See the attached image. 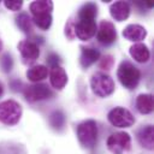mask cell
<instances>
[{"instance_id":"6da1fadb","label":"cell","mask_w":154,"mask_h":154,"mask_svg":"<svg viewBox=\"0 0 154 154\" xmlns=\"http://www.w3.org/2000/svg\"><path fill=\"white\" fill-rule=\"evenodd\" d=\"M117 76L122 85H124L128 89H134L140 82L141 72L130 61H122L118 67Z\"/></svg>"},{"instance_id":"7a4b0ae2","label":"cell","mask_w":154,"mask_h":154,"mask_svg":"<svg viewBox=\"0 0 154 154\" xmlns=\"http://www.w3.org/2000/svg\"><path fill=\"white\" fill-rule=\"evenodd\" d=\"M90 85L94 91L100 97H106L111 95L114 91V81L111 78V76L103 73V72H96L91 76Z\"/></svg>"},{"instance_id":"3957f363","label":"cell","mask_w":154,"mask_h":154,"mask_svg":"<svg viewBox=\"0 0 154 154\" xmlns=\"http://www.w3.org/2000/svg\"><path fill=\"white\" fill-rule=\"evenodd\" d=\"M77 137L81 144L85 148H93L97 138V126L91 119L82 122L77 126Z\"/></svg>"},{"instance_id":"277c9868","label":"cell","mask_w":154,"mask_h":154,"mask_svg":"<svg viewBox=\"0 0 154 154\" xmlns=\"http://www.w3.org/2000/svg\"><path fill=\"white\" fill-rule=\"evenodd\" d=\"M22 117V106L13 100L0 102V122L6 125H14Z\"/></svg>"},{"instance_id":"5b68a950","label":"cell","mask_w":154,"mask_h":154,"mask_svg":"<svg viewBox=\"0 0 154 154\" xmlns=\"http://www.w3.org/2000/svg\"><path fill=\"white\" fill-rule=\"evenodd\" d=\"M131 138L128 132H116L107 138V148L113 154H123L130 148Z\"/></svg>"},{"instance_id":"8992f818","label":"cell","mask_w":154,"mask_h":154,"mask_svg":"<svg viewBox=\"0 0 154 154\" xmlns=\"http://www.w3.org/2000/svg\"><path fill=\"white\" fill-rule=\"evenodd\" d=\"M108 122L117 128H129L135 123L131 112L124 107H116L108 113Z\"/></svg>"},{"instance_id":"52a82bcc","label":"cell","mask_w":154,"mask_h":154,"mask_svg":"<svg viewBox=\"0 0 154 154\" xmlns=\"http://www.w3.org/2000/svg\"><path fill=\"white\" fill-rule=\"evenodd\" d=\"M97 30L95 19H88V18H78L77 23L75 24V35L82 40L88 41L93 36H95Z\"/></svg>"},{"instance_id":"ba28073f","label":"cell","mask_w":154,"mask_h":154,"mask_svg":"<svg viewBox=\"0 0 154 154\" xmlns=\"http://www.w3.org/2000/svg\"><path fill=\"white\" fill-rule=\"evenodd\" d=\"M24 96H25V99L28 101L36 102V101H41V100L51 97L52 96V91L46 84L36 83V84H32V85H29V87L25 88Z\"/></svg>"},{"instance_id":"9c48e42d","label":"cell","mask_w":154,"mask_h":154,"mask_svg":"<svg viewBox=\"0 0 154 154\" xmlns=\"http://www.w3.org/2000/svg\"><path fill=\"white\" fill-rule=\"evenodd\" d=\"M96 36L100 43L102 45H111L117 38V31L113 23L108 20H102L96 30Z\"/></svg>"},{"instance_id":"30bf717a","label":"cell","mask_w":154,"mask_h":154,"mask_svg":"<svg viewBox=\"0 0 154 154\" xmlns=\"http://www.w3.org/2000/svg\"><path fill=\"white\" fill-rule=\"evenodd\" d=\"M18 49L20 52V55L26 61H35L40 55V49L36 42L31 40H23L18 43Z\"/></svg>"},{"instance_id":"8fae6325","label":"cell","mask_w":154,"mask_h":154,"mask_svg":"<svg viewBox=\"0 0 154 154\" xmlns=\"http://www.w3.org/2000/svg\"><path fill=\"white\" fill-rule=\"evenodd\" d=\"M123 36L129 41H132V42L137 43V42L146 38L147 30H146L144 26H142L140 24H129L128 26L124 28Z\"/></svg>"},{"instance_id":"7c38bea8","label":"cell","mask_w":154,"mask_h":154,"mask_svg":"<svg viewBox=\"0 0 154 154\" xmlns=\"http://www.w3.org/2000/svg\"><path fill=\"white\" fill-rule=\"evenodd\" d=\"M49 79H51V84L55 89H63L67 83V73L63 67L58 65L52 67L49 72Z\"/></svg>"},{"instance_id":"4fadbf2b","label":"cell","mask_w":154,"mask_h":154,"mask_svg":"<svg viewBox=\"0 0 154 154\" xmlns=\"http://www.w3.org/2000/svg\"><path fill=\"white\" fill-rule=\"evenodd\" d=\"M109 12H111V16L117 22H123L130 14V5L125 1H117L111 5Z\"/></svg>"},{"instance_id":"5bb4252c","label":"cell","mask_w":154,"mask_h":154,"mask_svg":"<svg viewBox=\"0 0 154 154\" xmlns=\"http://www.w3.org/2000/svg\"><path fill=\"white\" fill-rule=\"evenodd\" d=\"M130 55L137 63H146V61H148V59L150 57V53H149L148 47L144 43L137 42V43H134L130 47Z\"/></svg>"},{"instance_id":"9a60e30c","label":"cell","mask_w":154,"mask_h":154,"mask_svg":"<svg viewBox=\"0 0 154 154\" xmlns=\"http://www.w3.org/2000/svg\"><path fill=\"white\" fill-rule=\"evenodd\" d=\"M100 59V52L95 48H90V47H83L82 52H81V57H79V61L81 65L83 67H88L91 64H94L95 61H97Z\"/></svg>"},{"instance_id":"2e32d148","label":"cell","mask_w":154,"mask_h":154,"mask_svg":"<svg viewBox=\"0 0 154 154\" xmlns=\"http://www.w3.org/2000/svg\"><path fill=\"white\" fill-rule=\"evenodd\" d=\"M153 126L152 125H147L143 129H141L137 132V140L141 143L142 147L152 150L154 147V142H153Z\"/></svg>"},{"instance_id":"e0dca14e","label":"cell","mask_w":154,"mask_h":154,"mask_svg":"<svg viewBox=\"0 0 154 154\" xmlns=\"http://www.w3.org/2000/svg\"><path fill=\"white\" fill-rule=\"evenodd\" d=\"M136 107L140 113L148 114L153 111V96L150 94H141L136 99Z\"/></svg>"},{"instance_id":"ac0fdd59","label":"cell","mask_w":154,"mask_h":154,"mask_svg":"<svg viewBox=\"0 0 154 154\" xmlns=\"http://www.w3.org/2000/svg\"><path fill=\"white\" fill-rule=\"evenodd\" d=\"M32 16L37 14H43V13H51L53 10V2L49 0H38V1H32L29 6Z\"/></svg>"},{"instance_id":"d6986e66","label":"cell","mask_w":154,"mask_h":154,"mask_svg":"<svg viewBox=\"0 0 154 154\" xmlns=\"http://www.w3.org/2000/svg\"><path fill=\"white\" fill-rule=\"evenodd\" d=\"M48 73H49V71H48L47 66H45V65H35V66H32V67H30L28 70L26 77L31 82H38V81L45 79L48 76Z\"/></svg>"},{"instance_id":"ffe728a7","label":"cell","mask_w":154,"mask_h":154,"mask_svg":"<svg viewBox=\"0 0 154 154\" xmlns=\"http://www.w3.org/2000/svg\"><path fill=\"white\" fill-rule=\"evenodd\" d=\"M97 7L93 2H88L83 5L78 12V18H88V19H95L97 13Z\"/></svg>"},{"instance_id":"44dd1931","label":"cell","mask_w":154,"mask_h":154,"mask_svg":"<svg viewBox=\"0 0 154 154\" xmlns=\"http://www.w3.org/2000/svg\"><path fill=\"white\" fill-rule=\"evenodd\" d=\"M17 25L24 32H30L32 30V20L26 13H20L17 17Z\"/></svg>"},{"instance_id":"7402d4cb","label":"cell","mask_w":154,"mask_h":154,"mask_svg":"<svg viewBox=\"0 0 154 154\" xmlns=\"http://www.w3.org/2000/svg\"><path fill=\"white\" fill-rule=\"evenodd\" d=\"M34 23L42 30H47L52 24V16L51 13H43L34 16Z\"/></svg>"},{"instance_id":"603a6c76","label":"cell","mask_w":154,"mask_h":154,"mask_svg":"<svg viewBox=\"0 0 154 154\" xmlns=\"http://www.w3.org/2000/svg\"><path fill=\"white\" fill-rule=\"evenodd\" d=\"M51 124L55 129H61L65 124V117L60 111H55L51 114Z\"/></svg>"},{"instance_id":"cb8c5ba5","label":"cell","mask_w":154,"mask_h":154,"mask_svg":"<svg viewBox=\"0 0 154 154\" xmlns=\"http://www.w3.org/2000/svg\"><path fill=\"white\" fill-rule=\"evenodd\" d=\"M4 4L11 11H18L23 6V1L22 0H5Z\"/></svg>"},{"instance_id":"d4e9b609","label":"cell","mask_w":154,"mask_h":154,"mask_svg":"<svg viewBox=\"0 0 154 154\" xmlns=\"http://www.w3.org/2000/svg\"><path fill=\"white\" fill-rule=\"evenodd\" d=\"M0 64H1V67L4 69L5 72L11 71V69H12V59H11V57H10L8 54H5V55L1 58Z\"/></svg>"},{"instance_id":"484cf974","label":"cell","mask_w":154,"mask_h":154,"mask_svg":"<svg viewBox=\"0 0 154 154\" xmlns=\"http://www.w3.org/2000/svg\"><path fill=\"white\" fill-rule=\"evenodd\" d=\"M113 61H114V60H113V58H112L111 55H105V57L101 59V61H100V67L108 70V69L112 67Z\"/></svg>"},{"instance_id":"4316f807","label":"cell","mask_w":154,"mask_h":154,"mask_svg":"<svg viewBox=\"0 0 154 154\" xmlns=\"http://www.w3.org/2000/svg\"><path fill=\"white\" fill-rule=\"evenodd\" d=\"M65 34H66L70 38H72L73 36H76V35H75V24H73L72 22H70V23L66 25V28H65Z\"/></svg>"},{"instance_id":"83f0119b","label":"cell","mask_w":154,"mask_h":154,"mask_svg":"<svg viewBox=\"0 0 154 154\" xmlns=\"http://www.w3.org/2000/svg\"><path fill=\"white\" fill-rule=\"evenodd\" d=\"M48 63L52 65V67H54V66H58L59 59H58V57H57L55 54H51V55L48 57Z\"/></svg>"},{"instance_id":"f1b7e54d","label":"cell","mask_w":154,"mask_h":154,"mask_svg":"<svg viewBox=\"0 0 154 154\" xmlns=\"http://www.w3.org/2000/svg\"><path fill=\"white\" fill-rule=\"evenodd\" d=\"M2 91H4V88H2V84L0 83V96L2 95Z\"/></svg>"},{"instance_id":"f546056e","label":"cell","mask_w":154,"mask_h":154,"mask_svg":"<svg viewBox=\"0 0 154 154\" xmlns=\"http://www.w3.org/2000/svg\"><path fill=\"white\" fill-rule=\"evenodd\" d=\"M146 4H147V5L149 6V7H153V2H152V1H147Z\"/></svg>"},{"instance_id":"4dcf8cb0","label":"cell","mask_w":154,"mask_h":154,"mask_svg":"<svg viewBox=\"0 0 154 154\" xmlns=\"http://www.w3.org/2000/svg\"><path fill=\"white\" fill-rule=\"evenodd\" d=\"M2 49V42H1V40H0V51Z\"/></svg>"}]
</instances>
